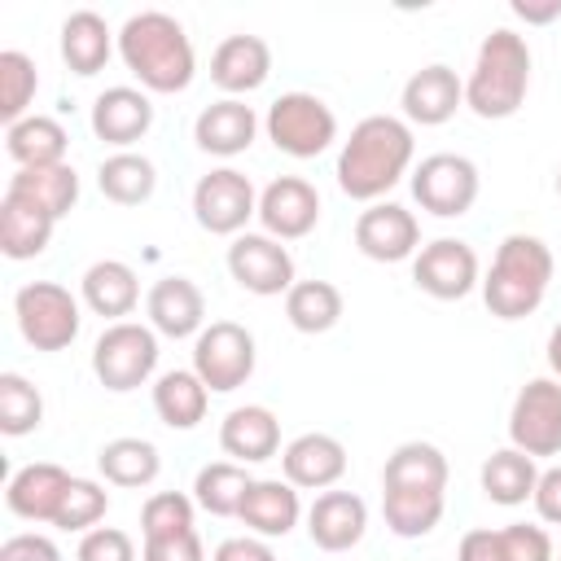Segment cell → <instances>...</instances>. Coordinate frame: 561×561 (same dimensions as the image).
<instances>
[{
    "instance_id": "cell-4",
    "label": "cell",
    "mask_w": 561,
    "mask_h": 561,
    "mask_svg": "<svg viewBox=\"0 0 561 561\" xmlns=\"http://www.w3.org/2000/svg\"><path fill=\"white\" fill-rule=\"evenodd\" d=\"M530 92V44L526 35L495 26L473 57V70L465 79V105L478 118H513Z\"/></svg>"
},
{
    "instance_id": "cell-5",
    "label": "cell",
    "mask_w": 561,
    "mask_h": 561,
    "mask_svg": "<svg viewBox=\"0 0 561 561\" xmlns=\"http://www.w3.org/2000/svg\"><path fill=\"white\" fill-rule=\"evenodd\" d=\"M153 368H158V333L140 320L105 324L101 337L92 342V373L114 394L145 386L153 377Z\"/></svg>"
},
{
    "instance_id": "cell-28",
    "label": "cell",
    "mask_w": 561,
    "mask_h": 561,
    "mask_svg": "<svg viewBox=\"0 0 561 561\" xmlns=\"http://www.w3.org/2000/svg\"><path fill=\"white\" fill-rule=\"evenodd\" d=\"M114 31L101 13L92 9H75L66 22H61V61L79 75V79H92L96 70H105L110 53H114Z\"/></svg>"
},
{
    "instance_id": "cell-49",
    "label": "cell",
    "mask_w": 561,
    "mask_h": 561,
    "mask_svg": "<svg viewBox=\"0 0 561 561\" xmlns=\"http://www.w3.org/2000/svg\"><path fill=\"white\" fill-rule=\"evenodd\" d=\"M210 561H276V552H272V543L259 539V535H232V539H224V543L215 548Z\"/></svg>"
},
{
    "instance_id": "cell-52",
    "label": "cell",
    "mask_w": 561,
    "mask_h": 561,
    "mask_svg": "<svg viewBox=\"0 0 561 561\" xmlns=\"http://www.w3.org/2000/svg\"><path fill=\"white\" fill-rule=\"evenodd\" d=\"M557 197H561V167H557Z\"/></svg>"
},
{
    "instance_id": "cell-43",
    "label": "cell",
    "mask_w": 561,
    "mask_h": 561,
    "mask_svg": "<svg viewBox=\"0 0 561 561\" xmlns=\"http://www.w3.org/2000/svg\"><path fill=\"white\" fill-rule=\"evenodd\" d=\"M500 539H504V561H557L552 535L543 526L508 522V526H500Z\"/></svg>"
},
{
    "instance_id": "cell-14",
    "label": "cell",
    "mask_w": 561,
    "mask_h": 561,
    "mask_svg": "<svg viewBox=\"0 0 561 561\" xmlns=\"http://www.w3.org/2000/svg\"><path fill=\"white\" fill-rule=\"evenodd\" d=\"M355 250L373 263H403L421 250V224L399 202H373L355 219Z\"/></svg>"
},
{
    "instance_id": "cell-48",
    "label": "cell",
    "mask_w": 561,
    "mask_h": 561,
    "mask_svg": "<svg viewBox=\"0 0 561 561\" xmlns=\"http://www.w3.org/2000/svg\"><path fill=\"white\" fill-rule=\"evenodd\" d=\"M456 561H504V539H500V530H491V526L469 530V535L460 539V548H456Z\"/></svg>"
},
{
    "instance_id": "cell-22",
    "label": "cell",
    "mask_w": 561,
    "mask_h": 561,
    "mask_svg": "<svg viewBox=\"0 0 561 561\" xmlns=\"http://www.w3.org/2000/svg\"><path fill=\"white\" fill-rule=\"evenodd\" d=\"M70 482H75V478H70L61 465H53V460H31V465H22V469L9 478L4 504H9V513L22 517V522H35V526L48 522V526H53V517H57L61 495H66Z\"/></svg>"
},
{
    "instance_id": "cell-17",
    "label": "cell",
    "mask_w": 561,
    "mask_h": 561,
    "mask_svg": "<svg viewBox=\"0 0 561 561\" xmlns=\"http://www.w3.org/2000/svg\"><path fill=\"white\" fill-rule=\"evenodd\" d=\"M153 127V101L145 88H105L96 101H92V136L114 145L118 153L131 149L136 140H145Z\"/></svg>"
},
{
    "instance_id": "cell-12",
    "label": "cell",
    "mask_w": 561,
    "mask_h": 561,
    "mask_svg": "<svg viewBox=\"0 0 561 561\" xmlns=\"http://www.w3.org/2000/svg\"><path fill=\"white\" fill-rule=\"evenodd\" d=\"M228 276L259 298H276L294 289V254L285 250V241L267 237V232H241L228 245Z\"/></svg>"
},
{
    "instance_id": "cell-10",
    "label": "cell",
    "mask_w": 561,
    "mask_h": 561,
    "mask_svg": "<svg viewBox=\"0 0 561 561\" xmlns=\"http://www.w3.org/2000/svg\"><path fill=\"white\" fill-rule=\"evenodd\" d=\"M478 188H482V175L465 153H430L412 167V197L421 202V210L438 219L469 215L478 202Z\"/></svg>"
},
{
    "instance_id": "cell-50",
    "label": "cell",
    "mask_w": 561,
    "mask_h": 561,
    "mask_svg": "<svg viewBox=\"0 0 561 561\" xmlns=\"http://www.w3.org/2000/svg\"><path fill=\"white\" fill-rule=\"evenodd\" d=\"M508 9H513V18H522V22H530V26H543V22H557V18H561V0H543V4H535V0H513Z\"/></svg>"
},
{
    "instance_id": "cell-8",
    "label": "cell",
    "mask_w": 561,
    "mask_h": 561,
    "mask_svg": "<svg viewBox=\"0 0 561 561\" xmlns=\"http://www.w3.org/2000/svg\"><path fill=\"white\" fill-rule=\"evenodd\" d=\"M254 333L237 320H210L193 337V373L206 381L210 394H232L254 377Z\"/></svg>"
},
{
    "instance_id": "cell-36",
    "label": "cell",
    "mask_w": 561,
    "mask_h": 561,
    "mask_svg": "<svg viewBox=\"0 0 561 561\" xmlns=\"http://www.w3.org/2000/svg\"><path fill=\"white\" fill-rule=\"evenodd\" d=\"M254 486L250 469L237 465V460H215V465H202L197 478H193V500L197 508H206L210 517H241V504H245V491Z\"/></svg>"
},
{
    "instance_id": "cell-33",
    "label": "cell",
    "mask_w": 561,
    "mask_h": 561,
    "mask_svg": "<svg viewBox=\"0 0 561 561\" xmlns=\"http://www.w3.org/2000/svg\"><path fill=\"white\" fill-rule=\"evenodd\" d=\"M482 491L491 504H504V508H517L535 495V482H539V469H535V456L517 451V447H500L482 460Z\"/></svg>"
},
{
    "instance_id": "cell-34",
    "label": "cell",
    "mask_w": 561,
    "mask_h": 561,
    "mask_svg": "<svg viewBox=\"0 0 561 561\" xmlns=\"http://www.w3.org/2000/svg\"><path fill=\"white\" fill-rule=\"evenodd\" d=\"M96 188H101V197L114 202V206H140V202H149L153 188H158V167H153L145 153H131V149L110 153V158L96 167Z\"/></svg>"
},
{
    "instance_id": "cell-1",
    "label": "cell",
    "mask_w": 561,
    "mask_h": 561,
    "mask_svg": "<svg viewBox=\"0 0 561 561\" xmlns=\"http://www.w3.org/2000/svg\"><path fill=\"white\" fill-rule=\"evenodd\" d=\"M412 153H416V140H412V127L394 114H368L351 127V136L342 140V153H337V188L351 197V202H381L412 167Z\"/></svg>"
},
{
    "instance_id": "cell-31",
    "label": "cell",
    "mask_w": 561,
    "mask_h": 561,
    "mask_svg": "<svg viewBox=\"0 0 561 561\" xmlns=\"http://www.w3.org/2000/svg\"><path fill=\"white\" fill-rule=\"evenodd\" d=\"M206 403H210V390L206 381L193 373V368H171L153 381V412L162 425L171 430H193L202 425L206 416Z\"/></svg>"
},
{
    "instance_id": "cell-39",
    "label": "cell",
    "mask_w": 561,
    "mask_h": 561,
    "mask_svg": "<svg viewBox=\"0 0 561 561\" xmlns=\"http://www.w3.org/2000/svg\"><path fill=\"white\" fill-rule=\"evenodd\" d=\"M35 88H39L35 61L18 48H4L0 53V118H4V127L26 118V110L35 101Z\"/></svg>"
},
{
    "instance_id": "cell-51",
    "label": "cell",
    "mask_w": 561,
    "mask_h": 561,
    "mask_svg": "<svg viewBox=\"0 0 561 561\" xmlns=\"http://www.w3.org/2000/svg\"><path fill=\"white\" fill-rule=\"evenodd\" d=\"M548 368H552V377L561 381V324L548 333Z\"/></svg>"
},
{
    "instance_id": "cell-27",
    "label": "cell",
    "mask_w": 561,
    "mask_h": 561,
    "mask_svg": "<svg viewBox=\"0 0 561 561\" xmlns=\"http://www.w3.org/2000/svg\"><path fill=\"white\" fill-rule=\"evenodd\" d=\"M53 228H57V219L48 210H39L31 197L4 188V197H0V250L13 263L44 254L53 241Z\"/></svg>"
},
{
    "instance_id": "cell-40",
    "label": "cell",
    "mask_w": 561,
    "mask_h": 561,
    "mask_svg": "<svg viewBox=\"0 0 561 561\" xmlns=\"http://www.w3.org/2000/svg\"><path fill=\"white\" fill-rule=\"evenodd\" d=\"M44 421V399L22 373H0V430L9 438H22L39 430Z\"/></svg>"
},
{
    "instance_id": "cell-9",
    "label": "cell",
    "mask_w": 561,
    "mask_h": 561,
    "mask_svg": "<svg viewBox=\"0 0 561 561\" xmlns=\"http://www.w3.org/2000/svg\"><path fill=\"white\" fill-rule=\"evenodd\" d=\"M193 219L210 237H241L259 219V193L237 167H215L193 184Z\"/></svg>"
},
{
    "instance_id": "cell-2",
    "label": "cell",
    "mask_w": 561,
    "mask_h": 561,
    "mask_svg": "<svg viewBox=\"0 0 561 561\" xmlns=\"http://www.w3.org/2000/svg\"><path fill=\"white\" fill-rule=\"evenodd\" d=\"M118 57L140 79L145 92H162V96L184 92L197 75V53H193L188 31L162 9H145L123 22Z\"/></svg>"
},
{
    "instance_id": "cell-29",
    "label": "cell",
    "mask_w": 561,
    "mask_h": 561,
    "mask_svg": "<svg viewBox=\"0 0 561 561\" xmlns=\"http://www.w3.org/2000/svg\"><path fill=\"white\" fill-rule=\"evenodd\" d=\"M381 491H447V456L434 443H399L386 456Z\"/></svg>"
},
{
    "instance_id": "cell-23",
    "label": "cell",
    "mask_w": 561,
    "mask_h": 561,
    "mask_svg": "<svg viewBox=\"0 0 561 561\" xmlns=\"http://www.w3.org/2000/svg\"><path fill=\"white\" fill-rule=\"evenodd\" d=\"M272 75V48L263 35H228L210 53V83L228 96H245L263 88Z\"/></svg>"
},
{
    "instance_id": "cell-20",
    "label": "cell",
    "mask_w": 561,
    "mask_h": 561,
    "mask_svg": "<svg viewBox=\"0 0 561 561\" xmlns=\"http://www.w3.org/2000/svg\"><path fill=\"white\" fill-rule=\"evenodd\" d=\"M280 469H285V482H294L298 491H329L346 473V447H342V438L311 430V434H298L285 443Z\"/></svg>"
},
{
    "instance_id": "cell-37",
    "label": "cell",
    "mask_w": 561,
    "mask_h": 561,
    "mask_svg": "<svg viewBox=\"0 0 561 561\" xmlns=\"http://www.w3.org/2000/svg\"><path fill=\"white\" fill-rule=\"evenodd\" d=\"M342 289L333 280H294L285 294V320L298 333H329L342 320Z\"/></svg>"
},
{
    "instance_id": "cell-26",
    "label": "cell",
    "mask_w": 561,
    "mask_h": 561,
    "mask_svg": "<svg viewBox=\"0 0 561 561\" xmlns=\"http://www.w3.org/2000/svg\"><path fill=\"white\" fill-rule=\"evenodd\" d=\"M302 517V500H298V486L285 482V478H254V486L245 491V504H241V522L250 535L259 539H285Z\"/></svg>"
},
{
    "instance_id": "cell-47",
    "label": "cell",
    "mask_w": 561,
    "mask_h": 561,
    "mask_svg": "<svg viewBox=\"0 0 561 561\" xmlns=\"http://www.w3.org/2000/svg\"><path fill=\"white\" fill-rule=\"evenodd\" d=\"M530 504H535L539 522H548V526H561V465H552V469H543V473H539Z\"/></svg>"
},
{
    "instance_id": "cell-41",
    "label": "cell",
    "mask_w": 561,
    "mask_h": 561,
    "mask_svg": "<svg viewBox=\"0 0 561 561\" xmlns=\"http://www.w3.org/2000/svg\"><path fill=\"white\" fill-rule=\"evenodd\" d=\"M105 508H110V491H105L101 482H92V478H75V482L66 486V495H61V508H57L53 526H57V530H79V535H88V530L105 517Z\"/></svg>"
},
{
    "instance_id": "cell-21",
    "label": "cell",
    "mask_w": 561,
    "mask_h": 561,
    "mask_svg": "<svg viewBox=\"0 0 561 561\" xmlns=\"http://www.w3.org/2000/svg\"><path fill=\"white\" fill-rule=\"evenodd\" d=\"M368 530V504L355 491H320L307 508V535L320 552H351Z\"/></svg>"
},
{
    "instance_id": "cell-32",
    "label": "cell",
    "mask_w": 561,
    "mask_h": 561,
    "mask_svg": "<svg viewBox=\"0 0 561 561\" xmlns=\"http://www.w3.org/2000/svg\"><path fill=\"white\" fill-rule=\"evenodd\" d=\"M4 149L18 167H53V162H66V149H70V136L57 118L48 114H26L22 123L4 127Z\"/></svg>"
},
{
    "instance_id": "cell-45",
    "label": "cell",
    "mask_w": 561,
    "mask_h": 561,
    "mask_svg": "<svg viewBox=\"0 0 561 561\" xmlns=\"http://www.w3.org/2000/svg\"><path fill=\"white\" fill-rule=\"evenodd\" d=\"M140 561H206V548H202L197 526H188L175 535H145Z\"/></svg>"
},
{
    "instance_id": "cell-11",
    "label": "cell",
    "mask_w": 561,
    "mask_h": 561,
    "mask_svg": "<svg viewBox=\"0 0 561 561\" xmlns=\"http://www.w3.org/2000/svg\"><path fill=\"white\" fill-rule=\"evenodd\" d=\"M508 443L535 460L561 451V381L530 377L508 408Z\"/></svg>"
},
{
    "instance_id": "cell-6",
    "label": "cell",
    "mask_w": 561,
    "mask_h": 561,
    "mask_svg": "<svg viewBox=\"0 0 561 561\" xmlns=\"http://www.w3.org/2000/svg\"><path fill=\"white\" fill-rule=\"evenodd\" d=\"M263 131L289 158H320L337 140V114L316 92H280L267 105Z\"/></svg>"
},
{
    "instance_id": "cell-38",
    "label": "cell",
    "mask_w": 561,
    "mask_h": 561,
    "mask_svg": "<svg viewBox=\"0 0 561 561\" xmlns=\"http://www.w3.org/2000/svg\"><path fill=\"white\" fill-rule=\"evenodd\" d=\"M447 508V491H381V513L390 535L399 539H425Z\"/></svg>"
},
{
    "instance_id": "cell-13",
    "label": "cell",
    "mask_w": 561,
    "mask_h": 561,
    "mask_svg": "<svg viewBox=\"0 0 561 561\" xmlns=\"http://www.w3.org/2000/svg\"><path fill=\"white\" fill-rule=\"evenodd\" d=\"M412 280L421 294H430L438 302H460L465 294H473V285H482L478 280V254L460 237H438V241L416 250Z\"/></svg>"
},
{
    "instance_id": "cell-19",
    "label": "cell",
    "mask_w": 561,
    "mask_h": 561,
    "mask_svg": "<svg viewBox=\"0 0 561 561\" xmlns=\"http://www.w3.org/2000/svg\"><path fill=\"white\" fill-rule=\"evenodd\" d=\"M145 316L162 337H197L206 329V294L188 276H162L145 294Z\"/></svg>"
},
{
    "instance_id": "cell-24",
    "label": "cell",
    "mask_w": 561,
    "mask_h": 561,
    "mask_svg": "<svg viewBox=\"0 0 561 561\" xmlns=\"http://www.w3.org/2000/svg\"><path fill=\"white\" fill-rule=\"evenodd\" d=\"M79 298H83V307H88L92 316L118 324V320H127V316L136 311V302H140V276H136V267L123 263V259H96V263L83 272V280H79Z\"/></svg>"
},
{
    "instance_id": "cell-53",
    "label": "cell",
    "mask_w": 561,
    "mask_h": 561,
    "mask_svg": "<svg viewBox=\"0 0 561 561\" xmlns=\"http://www.w3.org/2000/svg\"><path fill=\"white\" fill-rule=\"evenodd\" d=\"M557 561H561V552H557Z\"/></svg>"
},
{
    "instance_id": "cell-30",
    "label": "cell",
    "mask_w": 561,
    "mask_h": 561,
    "mask_svg": "<svg viewBox=\"0 0 561 561\" xmlns=\"http://www.w3.org/2000/svg\"><path fill=\"white\" fill-rule=\"evenodd\" d=\"M9 193L31 197L39 210H48L53 219H66L79 202V175L70 162H53V167H18L4 184Z\"/></svg>"
},
{
    "instance_id": "cell-7",
    "label": "cell",
    "mask_w": 561,
    "mask_h": 561,
    "mask_svg": "<svg viewBox=\"0 0 561 561\" xmlns=\"http://www.w3.org/2000/svg\"><path fill=\"white\" fill-rule=\"evenodd\" d=\"M13 316H18V333L35 351H66L79 337V324H83L79 298L57 280L22 285L13 294Z\"/></svg>"
},
{
    "instance_id": "cell-25",
    "label": "cell",
    "mask_w": 561,
    "mask_h": 561,
    "mask_svg": "<svg viewBox=\"0 0 561 561\" xmlns=\"http://www.w3.org/2000/svg\"><path fill=\"white\" fill-rule=\"evenodd\" d=\"M219 447L237 465H263V460H272L280 451V421H276V412L263 408V403L232 408L219 421Z\"/></svg>"
},
{
    "instance_id": "cell-35",
    "label": "cell",
    "mask_w": 561,
    "mask_h": 561,
    "mask_svg": "<svg viewBox=\"0 0 561 561\" xmlns=\"http://www.w3.org/2000/svg\"><path fill=\"white\" fill-rule=\"evenodd\" d=\"M96 469L110 486H149L162 473V456L149 438H110L96 451Z\"/></svg>"
},
{
    "instance_id": "cell-44",
    "label": "cell",
    "mask_w": 561,
    "mask_h": 561,
    "mask_svg": "<svg viewBox=\"0 0 561 561\" xmlns=\"http://www.w3.org/2000/svg\"><path fill=\"white\" fill-rule=\"evenodd\" d=\"M75 561H136V543L127 530L118 526H92L79 548H75Z\"/></svg>"
},
{
    "instance_id": "cell-46",
    "label": "cell",
    "mask_w": 561,
    "mask_h": 561,
    "mask_svg": "<svg viewBox=\"0 0 561 561\" xmlns=\"http://www.w3.org/2000/svg\"><path fill=\"white\" fill-rule=\"evenodd\" d=\"M0 561H61V548L48 535L26 530V535H9L0 543Z\"/></svg>"
},
{
    "instance_id": "cell-16",
    "label": "cell",
    "mask_w": 561,
    "mask_h": 561,
    "mask_svg": "<svg viewBox=\"0 0 561 561\" xmlns=\"http://www.w3.org/2000/svg\"><path fill=\"white\" fill-rule=\"evenodd\" d=\"M399 105H403V123L443 127L465 105V79L451 66L430 61V66H421V70L408 75V83L399 92Z\"/></svg>"
},
{
    "instance_id": "cell-42",
    "label": "cell",
    "mask_w": 561,
    "mask_h": 561,
    "mask_svg": "<svg viewBox=\"0 0 561 561\" xmlns=\"http://www.w3.org/2000/svg\"><path fill=\"white\" fill-rule=\"evenodd\" d=\"M193 508L197 500L184 491H153L140 508V535H175L193 526Z\"/></svg>"
},
{
    "instance_id": "cell-18",
    "label": "cell",
    "mask_w": 561,
    "mask_h": 561,
    "mask_svg": "<svg viewBox=\"0 0 561 561\" xmlns=\"http://www.w3.org/2000/svg\"><path fill=\"white\" fill-rule=\"evenodd\" d=\"M259 136V114L241 96H219L193 118V140L210 158H237L254 145Z\"/></svg>"
},
{
    "instance_id": "cell-3",
    "label": "cell",
    "mask_w": 561,
    "mask_h": 561,
    "mask_svg": "<svg viewBox=\"0 0 561 561\" xmlns=\"http://www.w3.org/2000/svg\"><path fill=\"white\" fill-rule=\"evenodd\" d=\"M552 250L530 237V232H508L500 245H495V259H491V272L482 280V302L491 316L500 320H526L539 311V302L548 298V285H552Z\"/></svg>"
},
{
    "instance_id": "cell-15",
    "label": "cell",
    "mask_w": 561,
    "mask_h": 561,
    "mask_svg": "<svg viewBox=\"0 0 561 561\" xmlns=\"http://www.w3.org/2000/svg\"><path fill=\"white\" fill-rule=\"evenodd\" d=\"M259 224L276 241H298L320 224V193L302 175H276L259 193Z\"/></svg>"
}]
</instances>
